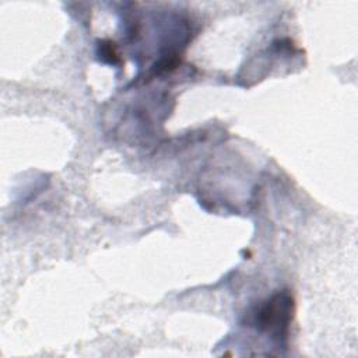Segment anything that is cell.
Returning a JSON list of instances; mask_svg holds the SVG:
<instances>
[{
    "instance_id": "obj_2",
    "label": "cell",
    "mask_w": 358,
    "mask_h": 358,
    "mask_svg": "<svg viewBox=\"0 0 358 358\" xmlns=\"http://www.w3.org/2000/svg\"><path fill=\"white\" fill-rule=\"evenodd\" d=\"M98 49H99V55L102 56V59L110 64H117L119 63V56L116 53V49L113 46L112 42L109 41H102L99 45H98Z\"/></svg>"
},
{
    "instance_id": "obj_1",
    "label": "cell",
    "mask_w": 358,
    "mask_h": 358,
    "mask_svg": "<svg viewBox=\"0 0 358 358\" xmlns=\"http://www.w3.org/2000/svg\"><path fill=\"white\" fill-rule=\"evenodd\" d=\"M292 312V296L287 291H281L274 294L256 309L253 315V324L259 331L268 334L278 347L287 348Z\"/></svg>"
}]
</instances>
